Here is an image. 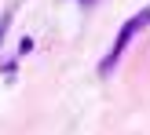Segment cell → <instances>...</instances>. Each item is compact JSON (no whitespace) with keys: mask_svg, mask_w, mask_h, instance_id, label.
<instances>
[{"mask_svg":"<svg viewBox=\"0 0 150 135\" xmlns=\"http://www.w3.org/2000/svg\"><path fill=\"white\" fill-rule=\"evenodd\" d=\"M146 22H150V7H146V11H139L136 18H128V22H125V26H121V33H117V40H114V48H110V55H106V62H103V73H110V70H114V62H117V55H121V51H125V44L132 40V33H136L139 26H146Z\"/></svg>","mask_w":150,"mask_h":135,"instance_id":"cell-1","label":"cell"}]
</instances>
